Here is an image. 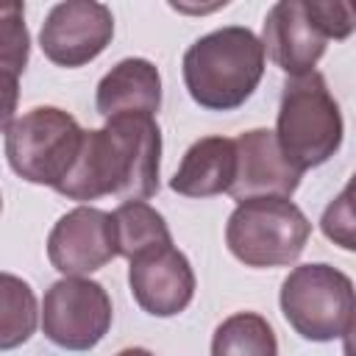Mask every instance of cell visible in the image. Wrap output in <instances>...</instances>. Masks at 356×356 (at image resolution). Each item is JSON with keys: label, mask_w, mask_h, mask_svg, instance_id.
<instances>
[{"label": "cell", "mask_w": 356, "mask_h": 356, "mask_svg": "<svg viewBox=\"0 0 356 356\" xmlns=\"http://www.w3.org/2000/svg\"><path fill=\"white\" fill-rule=\"evenodd\" d=\"M161 131L150 114H117L103 128L83 131L81 150L56 186L67 200H147L159 192Z\"/></svg>", "instance_id": "6da1fadb"}, {"label": "cell", "mask_w": 356, "mask_h": 356, "mask_svg": "<svg viewBox=\"0 0 356 356\" xmlns=\"http://www.w3.org/2000/svg\"><path fill=\"white\" fill-rule=\"evenodd\" d=\"M264 47L250 28H217L184 53L186 92L200 108L234 111L256 92L264 75Z\"/></svg>", "instance_id": "7a4b0ae2"}, {"label": "cell", "mask_w": 356, "mask_h": 356, "mask_svg": "<svg viewBox=\"0 0 356 356\" xmlns=\"http://www.w3.org/2000/svg\"><path fill=\"white\" fill-rule=\"evenodd\" d=\"M273 134L281 156L300 175L312 167L325 164L339 150L342 111L317 70L289 78L284 83Z\"/></svg>", "instance_id": "3957f363"}, {"label": "cell", "mask_w": 356, "mask_h": 356, "mask_svg": "<svg viewBox=\"0 0 356 356\" xmlns=\"http://www.w3.org/2000/svg\"><path fill=\"white\" fill-rule=\"evenodd\" d=\"M312 222L289 197H250L236 203L225 225V245L245 267H286L298 261Z\"/></svg>", "instance_id": "277c9868"}, {"label": "cell", "mask_w": 356, "mask_h": 356, "mask_svg": "<svg viewBox=\"0 0 356 356\" xmlns=\"http://www.w3.org/2000/svg\"><path fill=\"white\" fill-rule=\"evenodd\" d=\"M353 281L325 264H300L281 284V314L309 342H334L353 328Z\"/></svg>", "instance_id": "5b68a950"}, {"label": "cell", "mask_w": 356, "mask_h": 356, "mask_svg": "<svg viewBox=\"0 0 356 356\" xmlns=\"http://www.w3.org/2000/svg\"><path fill=\"white\" fill-rule=\"evenodd\" d=\"M83 128L56 106H36L6 128V159L11 170L39 186L56 189L81 150Z\"/></svg>", "instance_id": "8992f818"}, {"label": "cell", "mask_w": 356, "mask_h": 356, "mask_svg": "<svg viewBox=\"0 0 356 356\" xmlns=\"http://www.w3.org/2000/svg\"><path fill=\"white\" fill-rule=\"evenodd\" d=\"M42 331L64 350H92L111 328V298L92 278H61L42 300Z\"/></svg>", "instance_id": "52a82bcc"}, {"label": "cell", "mask_w": 356, "mask_h": 356, "mask_svg": "<svg viewBox=\"0 0 356 356\" xmlns=\"http://www.w3.org/2000/svg\"><path fill=\"white\" fill-rule=\"evenodd\" d=\"M114 36L111 8L95 0H67L50 8L39 31L42 53L58 67H83L95 61Z\"/></svg>", "instance_id": "ba28073f"}, {"label": "cell", "mask_w": 356, "mask_h": 356, "mask_svg": "<svg viewBox=\"0 0 356 356\" xmlns=\"http://www.w3.org/2000/svg\"><path fill=\"white\" fill-rule=\"evenodd\" d=\"M117 256L111 214L95 206H78L58 217L47 236V259L64 275L86 278Z\"/></svg>", "instance_id": "9c48e42d"}, {"label": "cell", "mask_w": 356, "mask_h": 356, "mask_svg": "<svg viewBox=\"0 0 356 356\" xmlns=\"http://www.w3.org/2000/svg\"><path fill=\"white\" fill-rule=\"evenodd\" d=\"M128 286L142 312L175 317L195 298V273L175 245L150 248L128 261Z\"/></svg>", "instance_id": "30bf717a"}, {"label": "cell", "mask_w": 356, "mask_h": 356, "mask_svg": "<svg viewBox=\"0 0 356 356\" xmlns=\"http://www.w3.org/2000/svg\"><path fill=\"white\" fill-rule=\"evenodd\" d=\"M259 42L275 67H281L289 78H298L317 67L328 36L312 17L309 0H281L267 11Z\"/></svg>", "instance_id": "8fae6325"}, {"label": "cell", "mask_w": 356, "mask_h": 356, "mask_svg": "<svg viewBox=\"0 0 356 356\" xmlns=\"http://www.w3.org/2000/svg\"><path fill=\"white\" fill-rule=\"evenodd\" d=\"M236 150V172L228 195L242 203L250 197H292L300 172L289 167V161L281 156V147L275 142V134L267 128L245 131L234 139Z\"/></svg>", "instance_id": "7c38bea8"}, {"label": "cell", "mask_w": 356, "mask_h": 356, "mask_svg": "<svg viewBox=\"0 0 356 356\" xmlns=\"http://www.w3.org/2000/svg\"><path fill=\"white\" fill-rule=\"evenodd\" d=\"M97 114H156L161 108V75L147 58H122L97 83Z\"/></svg>", "instance_id": "4fadbf2b"}, {"label": "cell", "mask_w": 356, "mask_h": 356, "mask_svg": "<svg viewBox=\"0 0 356 356\" xmlns=\"http://www.w3.org/2000/svg\"><path fill=\"white\" fill-rule=\"evenodd\" d=\"M236 172V150L228 136H203L184 153L170 189L184 197H214L231 189Z\"/></svg>", "instance_id": "5bb4252c"}, {"label": "cell", "mask_w": 356, "mask_h": 356, "mask_svg": "<svg viewBox=\"0 0 356 356\" xmlns=\"http://www.w3.org/2000/svg\"><path fill=\"white\" fill-rule=\"evenodd\" d=\"M111 222H114L117 256H125L128 261L150 248L172 245L164 217L145 200H122L111 211Z\"/></svg>", "instance_id": "9a60e30c"}, {"label": "cell", "mask_w": 356, "mask_h": 356, "mask_svg": "<svg viewBox=\"0 0 356 356\" xmlns=\"http://www.w3.org/2000/svg\"><path fill=\"white\" fill-rule=\"evenodd\" d=\"M39 325V303L28 281L0 273V350L25 345Z\"/></svg>", "instance_id": "2e32d148"}, {"label": "cell", "mask_w": 356, "mask_h": 356, "mask_svg": "<svg viewBox=\"0 0 356 356\" xmlns=\"http://www.w3.org/2000/svg\"><path fill=\"white\" fill-rule=\"evenodd\" d=\"M211 356H278V339L261 314L236 312L214 328Z\"/></svg>", "instance_id": "e0dca14e"}, {"label": "cell", "mask_w": 356, "mask_h": 356, "mask_svg": "<svg viewBox=\"0 0 356 356\" xmlns=\"http://www.w3.org/2000/svg\"><path fill=\"white\" fill-rule=\"evenodd\" d=\"M31 56V33L22 3H0V70L22 75Z\"/></svg>", "instance_id": "ac0fdd59"}, {"label": "cell", "mask_w": 356, "mask_h": 356, "mask_svg": "<svg viewBox=\"0 0 356 356\" xmlns=\"http://www.w3.org/2000/svg\"><path fill=\"white\" fill-rule=\"evenodd\" d=\"M323 234L328 239H334L339 248L345 250H353L356 242H353V206H350V186L342 189V195L337 200H331V206L323 211Z\"/></svg>", "instance_id": "d6986e66"}, {"label": "cell", "mask_w": 356, "mask_h": 356, "mask_svg": "<svg viewBox=\"0 0 356 356\" xmlns=\"http://www.w3.org/2000/svg\"><path fill=\"white\" fill-rule=\"evenodd\" d=\"M309 11H312V17L317 19V25L323 28V33L328 39L342 42V39L350 36L353 8L348 3H339V0H334V3H309Z\"/></svg>", "instance_id": "ffe728a7"}, {"label": "cell", "mask_w": 356, "mask_h": 356, "mask_svg": "<svg viewBox=\"0 0 356 356\" xmlns=\"http://www.w3.org/2000/svg\"><path fill=\"white\" fill-rule=\"evenodd\" d=\"M17 100H19V75L0 70V131H6L11 125Z\"/></svg>", "instance_id": "44dd1931"}, {"label": "cell", "mask_w": 356, "mask_h": 356, "mask_svg": "<svg viewBox=\"0 0 356 356\" xmlns=\"http://www.w3.org/2000/svg\"><path fill=\"white\" fill-rule=\"evenodd\" d=\"M117 356H153L147 348H125V350H120Z\"/></svg>", "instance_id": "7402d4cb"}, {"label": "cell", "mask_w": 356, "mask_h": 356, "mask_svg": "<svg viewBox=\"0 0 356 356\" xmlns=\"http://www.w3.org/2000/svg\"><path fill=\"white\" fill-rule=\"evenodd\" d=\"M0 209H3V197H0Z\"/></svg>", "instance_id": "603a6c76"}]
</instances>
